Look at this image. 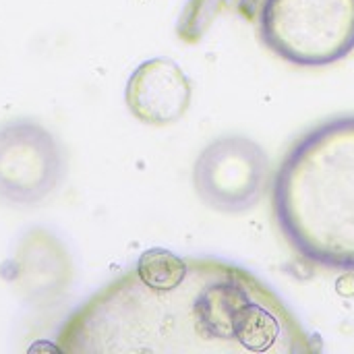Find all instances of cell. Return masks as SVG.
Here are the masks:
<instances>
[{
    "label": "cell",
    "instance_id": "6da1fadb",
    "mask_svg": "<svg viewBox=\"0 0 354 354\" xmlns=\"http://www.w3.org/2000/svg\"><path fill=\"white\" fill-rule=\"evenodd\" d=\"M56 340L73 354L319 351L266 282L220 259H189L187 276L166 290L127 272L68 315Z\"/></svg>",
    "mask_w": 354,
    "mask_h": 354
},
{
    "label": "cell",
    "instance_id": "8992f818",
    "mask_svg": "<svg viewBox=\"0 0 354 354\" xmlns=\"http://www.w3.org/2000/svg\"><path fill=\"white\" fill-rule=\"evenodd\" d=\"M193 97V85L187 73L170 58L143 60L129 77L124 104L143 124L168 127L178 122Z\"/></svg>",
    "mask_w": 354,
    "mask_h": 354
},
{
    "label": "cell",
    "instance_id": "3957f363",
    "mask_svg": "<svg viewBox=\"0 0 354 354\" xmlns=\"http://www.w3.org/2000/svg\"><path fill=\"white\" fill-rule=\"evenodd\" d=\"M259 37L280 60L322 68L354 52V0H261Z\"/></svg>",
    "mask_w": 354,
    "mask_h": 354
},
{
    "label": "cell",
    "instance_id": "ba28073f",
    "mask_svg": "<svg viewBox=\"0 0 354 354\" xmlns=\"http://www.w3.org/2000/svg\"><path fill=\"white\" fill-rule=\"evenodd\" d=\"M187 272H189V259H185L168 249H162V247L143 251L139 255L135 268L131 270V274L141 284L156 288V290L172 288L187 276Z\"/></svg>",
    "mask_w": 354,
    "mask_h": 354
},
{
    "label": "cell",
    "instance_id": "5b68a950",
    "mask_svg": "<svg viewBox=\"0 0 354 354\" xmlns=\"http://www.w3.org/2000/svg\"><path fill=\"white\" fill-rule=\"evenodd\" d=\"M270 162L259 143L241 135L207 143L193 166L197 197L222 214H243L259 203L266 191Z\"/></svg>",
    "mask_w": 354,
    "mask_h": 354
},
{
    "label": "cell",
    "instance_id": "52a82bcc",
    "mask_svg": "<svg viewBox=\"0 0 354 354\" xmlns=\"http://www.w3.org/2000/svg\"><path fill=\"white\" fill-rule=\"evenodd\" d=\"M261 0H187L178 21L176 35L185 44H197L216 19L224 12H239L253 19Z\"/></svg>",
    "mask_w": 354,
    "mask_h": 354
},
{
    "label": "cell",
    "instance_id": "277c9868",
    "mask_svg": "<svg viewBox=\"0 0 354 354\" xmlns=\"http://www.w3.org/2000/svg\"><path fill=\"white\" fill-rule=\"evenodd\" d=\"M66 176L60 141L39 122L17 118L0 124V201L35 207L50 199Z\"/></svg>",
    "mask_w": 354,
    "mask_h": 354
},
{
    "label": "cell",
    "instance_id": "7a4b0ae2",
    "mask_svg": "<svg viewBox=\"0 0 354 354\" xmlns=\"http://www.w3.org/2000/svg\"><path fill=\"white\" fill-rule=\"evenodd\" d=\"M272 212L303 261L354 274V114L315 124L292 143L274 174Z\"/></svg>",
    "mask_w": 354,
    "mask_h": 354
}]
</instances>
